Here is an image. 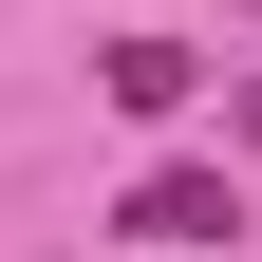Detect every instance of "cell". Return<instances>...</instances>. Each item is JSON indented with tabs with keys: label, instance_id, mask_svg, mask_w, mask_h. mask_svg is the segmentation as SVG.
Wrapping results in <instances>:
<instances>
[{
	"label": "cell",
	"instance_id": "1",
	"mask_svg": "<svg viewBox=\"0 0 262 262\" xmlns=\"http://www.w3.org/2000/svg\"><path fill=\"white\" fill-rule=\"evenodd\" d=\"M113 225H131V244H225V225H244V187H225V169H150Z\"/></svg>",
	"mask_w": 262,
	"mask_h": 262
},
{
	"label": "cell",
	"instance_id": "2",
	"mask_svg": "<svg viewBox=\"0 0 262 262\" xmlns=\"http://www.w3.org/2000/svg\"><path fill=\"white\" fill-rule=\"evenodd\" d=\"M94 94H113V113H187L206 56H187V38H113V56H94Z\"/></svg>",
	"mask_w": 262,
	"mask_h": 262
},
{
	"label": "cell",
	"instance_id": "3",
	"mask_svg": "<svg viewBox=\"0 0 262 262\" xmlns=\"http://www.w3.org/2000/svg\"><path fill=\"white\" fill-rule=\"evenodd\" d=\"M244 131H262V94H244Z\"/></svg>",
	"mask_w": 262,
	"mask_h": 262
}]
</instances>
